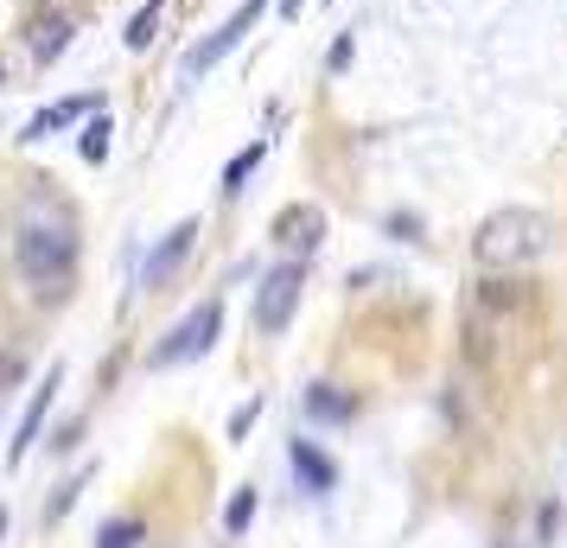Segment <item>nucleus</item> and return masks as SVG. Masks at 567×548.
Wrapping results in <instances>:
<instances>
[{"label":"nucleus","mask_w":567,"mask_h":548,"mask_svg":"<svg viewBox=\"0 0 567 548\" xmlns=\"http://www.w3.org/2000/svg\"><path fill=\"white\" fill-rule=\"evenodd\" d=\"M319 230H326V210H319V205H300V210H287V217H281V242H293L300 256L319 249Z\"/></svg>","instance_id":"obj_9"},{"label":"nucleus","mask_w":567,"mask_h":548,"mask_svg":"<svg viewBox=\"0 0 567 548\" xmlns=\"http://www.w3.org/2000/svg\"><path fill=\"white\" fill-rule=\"evenodd\" d=\"M78 154L90 159V166H103V159H109V115H103V108H96V122H83Z\"/></svg>","instance_id":"obj_14"},{"label":"nucleus","mask_w":567,"mask_h":548,"mask_svg":"<svg viewBox=\"0 0 567 548\" xmlns=\"http://www.w3.org/2000/svg\"><path fill=\"white\" fill-rule=\"evenodd\" d=\"M0 536H7V510H0Z\"/></svg>","instance_id":"obj_21"},{"label":"nucleus","mask_w":567,"mask_h":548,"mask_svg":"<svg viewBox=\"0 0 567 548\" xmlns=\"http://www.w3.org/2000/svg\"><path fill=\"white\" fill-rule=\"evenodd\" d=\"M64 45H71V20H45V27H32V58H39V64H58Z\"/></svg>","instance_id":"obj_12"},{"label":"nucleus","mask_w":567,"mask_h":548,"mask_svg":"<svg viewBox=\"0 0 567 548\" xmlns=\"http://www.w3.org/2000/svg\"><path fill=\"white\" fill-rule=\"evenodd\" d=\"M83 485H90V466H78L71 478H64V485H58V497H52V510H45V523H58V517H64V510L78 504V492H83Z\"/></svg>","instance_id":"obj_17"},{"label":"nucleus","mask_w":567,"mask_h":548,"mask_svg":"<svg viewBox=\"0 0 567 548\" xmlns=\"http://www.w3.org/2000/svg\"><path fill=\"white\" fill-rule=\"evenodd\" d=\"M83 96H71V103H52V108H39V115H32L27 122V134H20V141H45V134H58V128H71V122H83Z\"/></svg>","instance_id":"obj_10"},{"label":"nucleus","mask_w":567,"mask_h":548,"mask_svg":"<svg viewBox=\"0 0 567 548\" xmlns=\"http://www.w3.org/2000/svg\"><path fill=\"white\" fill-rule=\"evenodd\" d=\"M548 242H555V224H548L542 210L504 205V210H491L485 224H478V236H472V256H478L491 275H497V268L542 261V256H548Z\"/></svg>","instance_id":"obj_2"},{"label":"nucleus","mask_w":567,"mask_h":548,"mask_svg":"<svg viewBox=\"0 0 567 548\" xmlns=\"http://www.w3.org/2000/svg\"><path fill=\"white\" fill-rule=\"evenodd\" d=\"M275 7H281V20H300V7H307V0H275Z\"/></svg>","instance_id":"obj_20"},{"label":"nucleus","mask_w":567,"mask_h":548,"mask_svg":"<svg viewBox=\"0 0 567 548\" xmlns=\"http://www.w3.org/2000/svg\"><path fill=\"white\" fill-rule=\"evenodd\" d=\"M0 77H7V71H0Z\"/></svg>","instance_id":"obj_22"},{"label":"nucleus","mask_w":567,"mask_h":548,"mask_svg":"<svg viewBox=\"0 0 567 548\" xmlns=\"http://www.w3.org/2000/svg\"><path fill=\"white\" fill-rule=\"evenodd\" d=\"M261 154H268V141H249V147H243V154H236L230 166H224V198H236V192L249 185V173L261 166Z\"/></svg>","instance_id":"obj_13"},{"label":"nucleus","mask_w":567,"mask_h":548,"mask_svg":"<svg viewBox=\"0 0 567 548\" xmlns=\"http://www.w3.org/2000/svg\"><path fill=\"white\" fill-rule=\"evenodd\" d=\"M307 409H312L319 421H351V415H358V402H351V395H338L332 383H312V390H307Z\"/></svg>","instance_id":"obj_11"},{"label":"nucleus","mask_w":567,"mask_h":548,"mask_svg":"<svg viewBox=\"0 0 567 548\" xmlns=\"http://www.w3.org/2000/svg\"><path fill=\"white\" fill-rule=\"evenodd\" d=\"M159 7H166V0H147V7H141V13H134V20H128V32H122V39H128V52H147V45H154Z\"/></svg>","instance_id":"obj_15"},{"label":"nucleus","mask_w":567,"mask_h":548,"mask_svg":"<svg viewBox=\"0 0 567 548\" xmlns=\"http://www.w3.org/2000/svg\"><path fill=\"white\" fill-rule=\"evenodd\" d=\"M261 13H268V0H243V7H236V13H230V20H224L217 32H210L205 45H192V52H185V77H205V71H210V64H217L224 52H236V45L256 32Z\"/></svg>","instance_id":"obj_4"},{"label":"nucleus","mask_w":567,"mask_h":548,"mask_svg":"<svg viewBox=\"0 0 567 548\" xmlns=\"http://www.w3.org/2000/svg\"><path fill=\"white\" fill-rule=\"evenodd\" d=\"M256 415H261V402H243V409L230 415V434H249V427H256Z\"/></svg>","instance_id":"obj_19"},{"label":"nucleus","mask_w":567,"mask_h":548,"mask_svg":"<svg viewBox=\"0 0 567 548\" xmlns=\"http://www.w3.org/2000/svg\"><path fill=\"white\" fill-rule=\"evenodd\" d=\"M58 383H64V370L52 364V370H45V383H39V390H32L27 415H20V434H13V446H7V459H13V466H20V459H27V453H32V441H39V427H45V409H52Z\"/></svg>","instance_id":"obj_7"},{"label":"nucleus","mask_w":567,"mask_h":548,"mask_svg":"<svg viewBox=\"0 0 567 548\" xmlns=\"http://www.w3.org/2000/svg\"><path fill=\"white\" fill-rule=\"evenodd\" d=\"M300 261H281V268H268V281H261L256 293V325L275 339V332H287V319H293V307H300Z\"/></svg>","instance_id":"obj_5"},{"label":"nucleus","mask_w":567,"mask_h":548,"mask_svg":"<svg viewBox=\"0 0 567 548\" xmlns=\"http://www.w3.org/2000/svg\"><path fill=\"white\" fill-rule=\"evenodd\" d=\"M287 459H293V472L307 478V492L326 497V492L338 485V466H332V459H326V453H319L312 441H293V446H287Z\"/></svg>","instance_id":"obj_8"},{"label":"nucleus","mask_w":567,"mask_h":548,"mask_svg":"<svg viewBox=\"0 0 567 548\" xmlns=\"http://www.w3.org/2000/svg\"><path fill=\"white\" fill-rule=\"evenodd\" d=\"M192 242H198V224H179V230H166L154 242V256H147V268H141V288L147 293H159L173 275H179V261L192 256Z\"/></svg>","instance_id":"obj_6"},{"label":"nucleus","mask_w":567,"mask_h":548,"mask_svg":"<svg viewBox=\"0 0 567 548\" xmlns=\"http://www.w3.org/2000/svg\"><path fill=\"white\" fill-rule=\"evenodd\" d=\"M96 548H141V523H109L96 536Z\"/></svg>","instance_id":"obj_18"},{"label":"nucleus","mask_w":567,"mask_h":548,"mask_svg":"<svg viewBox=\"0 0 567 548\" xmlns=\"http://www.w3.org/2000/svg\"><path fill=\"white\" fill-rule=\"evenodd\" d=\"M249 523H256V492H249V485H243V492H236L230 504H224V529H230V536H243V529H249Z\"/></svg>","instance_id":"obj_16"},{"label":"nucleus","mask_w":567,"mask_h":548,"mask_svg":"<svg viewBox=\"0 0 567 548\" xmlns=\"http://www.w3.org/2000/svg\"><path fill=\"white\" fill-rule=\"evenodd\" d=\"M217 325H224V307H217V300H205L198 313H185L179 325H173V332H166L154 351H147V364H154V370H173V364H185V358H205L210 339H217Z\"/></svg>","instance_id":"obj_3"},{"label":"nucleus","mask_w":567,"mask_h":548,"mask_svg":"<svg viewBox=\"0 0 567 548\" xmlns=\"http://www.w3.org/2000/svg\"><path fill=\"white\" fill-rule=\"evenodd\" d=\"M13 261L32 281V293H64L71 275H78V224L58 205L27 210L20 217V236H13Z\"/></svg>","instance_id":"obj_1"}]
</instances>
